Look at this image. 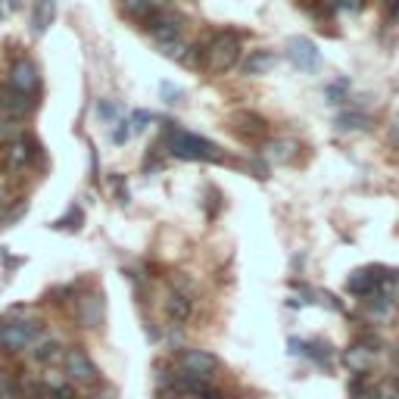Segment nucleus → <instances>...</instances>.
Returning <instances> with one entry per match:
<instances>
[{
	"label": "nucleus",
	"instance_id": "nucleus-1",
	"mask_svg": "<svg viewBox=\"0 0 399 399\" xmlns=\"http://www.w3.org/2000/svg\"><path fill=\"white\" fill-rule=\"evenodd\" d=\"M163 144L175 159H194V163H222L225 159L218 144L178 128V122H172V119H163Z\"/></svg>",
	"mask_w": 399,
	"mask_h": 399
},
{
	"label": "nucleus",
	"instance_id": "nucleus-2",
	"mask_svg": "<svg viewBox=\"0 0 399 399\" xmlns=\"http://www.w3.org/2000/svg\"><path fill=\"white\" fill-rule=\"evenodd\" d=\"M237 60H240V38L234 32H218L206 50V66L212 72H228L237 66Z\"/></svg>",
	"mask_w": 399,
	"mask_h": 399
},
{
	"label": "nucleus",
	"instance_id": "nucleus-3",
	"mask_svg": "<svg viewBox=\"0 0 399 399\" xmlns=\"http://www.w3.org/2000/svg\"><path fill=\"white\" fill-rule=\"evenodd\" d=\"M41 334V325H34V321H10V325H0V350L7 352V356H19L22 350L38 340Z\"/></svg>",
	"mask_w": 399,
	"mask_h": 399
},
{
	"label": "nucleus",
	"instance_id": "nucleus-4",
	"mask_svg": "<svg viewBox=\"0 0 399 399\" xmlns=\"http://www.w3.org/2000/svg\"><path fill=\"white\" fill-rule=\"evenodd\" d=\"M62 365H66V374L75 384H100V372H97V365L91 362V356L82 346H69L62 352Z\"/></svg>",
	"mask_w": 399,
	"mask_h": 399
},
{
	"label": "nucleus",
	"instance_id": "nucleus-5",
	"mask_svg": "<svg viewBox=\"0 0 399 399\" xmlns=\"http://www.w3.org/2000/svg\"><path fill=\"white\" fill-rule=\"evenodd\" d=\"M284 50H287V60H290L299 72H318V69H321V54H318V47L309 41V38H303V34L287 38Z\"/></svg>",
	"mask_w": 399,
	"mask_h": 399
},
{
	"label": "nucleus",
	"instance_id": "nucleus-6",
	"mask_svg": "<svg viewBox=\"0 0 399 399\" xmlns=\"http://www.w3.org/2000/svg\"><path fill=\"white\" fill-rule=\"evenodd\" d=\"M181 32H184V16H178V13H163V10H159V13L147 22V34L156 44L181 41Z\"/></svg>",
	"mask_w": 399,
	"mask_h": 399
},
{
	"label": "nucleus",
	"instance_id": "nucleus-7",
	"mask_svg": "<svg viewBox=\"0 0 399 399\" xmlns=\"http://www.w3.org/2000/svg\"><path fill=\"white\" fill-rule=\"evenodd\" d=\"M38 84H41V69L34 66L28 56H22V60H16L13 66H10V88L13 91L32 97L34 91H38Z\"/></svg>",
	"mask_w": 399,
	"mask_h": 399
},
{
	"label": "nucleus",
	"instance_id": "nucleus-8",
	"mask_svg": "<svg viewBox=\"0 0 399 399\" xmlns=\"http://www.w3.org/2000/svg\"><path fill=\"white\" fill-rule=\"evenodd\" d=\"M103 318H106V303H103L100 293H84L78 299V325L84 331H97L103 328Z\"/></svg>",
	"mask_w": 399,
	"mask_h": 399
},
{
	"label": "nucleus",
	"instance_id": "nucleus-9",
	"mask_svg": "<svg viewBox=\"0 0 399 399\" xmlns=\"http://www.w3.org/2000/svg\"><path fill=\"white\" fill-rule=\"evenodd\" d=\"M34 113V100L25 94H19V91L13 88H3L0 91V115L3 119H10V122H19V119H25V115Z\"/></svg>",
	"mask_w": 399,
	"mask_h": 399
},
{
	"label": "nucleus",
	"instance_id": "nucleus-10",
	"mask_svg": "<svg viewBox=\"0 0 399 399\" xmlns=\"http://www.w3.org/2000/svg\"><path fill=\"white\" fill-rule=\"evenodd\" d=\"M218 368V358L206 350H184L181 352V372L184 374H194V378L206 380L212 372Z\"/></svg>",
	"mask_w": 399,
	"mask_h": 399
},
{
	"label": "nucleus",
	"instance_id": "nucleus-11",
	"mask_svg": "<svg viewBox=\"0 0 399 399\" xmlns=\"http://www.w3.org/2000/svg\"><path fill=\"white\" fill-rule=\"evenodd\" d=\"M34 141L28 135H19L13 144H10V150H7V172L10 175H19V172H25L28 166H32V159H34Z\"/></svg>",
	"mask_w": 399,
	"mask_h": 399
},
{
	"label": "nucleus",
	"instance_id": "nucleus-12",
	"mask_svg": "<svg viewBox=\"0 0 399 399\" xmlns=\"http://www.w3.org/2000/svg\"><path fill=\"white\" fill-rule=\"evenodd\" d=\"M190 315H194V297H190V293L172 290L169 299H166V318H169L175 328H184L190 321Z\"/></svg>",
	"mask_w": 399,
	"mask_h": 399
},
{
	"label": "nucleus",
	"instance_id": "nucleus-13",
	"mask_svg": "<svg viewBox=\"0 0 399 399\" xmlns=\"http://www.w3.org/2000/svg\"><path fill=\"white\" fill-rule=\"evenodd\" d=\"M350 293L352 297H362V299H372L378 297L380 290V275H374V269H358L350 275Z\"/></svg>",
	"mask_w": 399,
	"mask_h": 399
},
{
	"label": "nucleus",
	"instance_id": "nucleus-14",
	"mask_svg": "<svg viewBox=\"0 0 399 399\" xmlns=\"http://www.w3.org/2000/svg\"><path fill=\"white\" fill-rule=\"evenodd\" d=\"M163 7H166V0H119V10H122L131 22H144V25H147Z\"/></svg>",
	"mask_w": 399,
	"mask_h": 399
},
{
	"label": "nucleus",
	"instance_id": "nucleus-15",
	"mask_svg": "<svg viewBox=\"0 0 399 399\" xmlns=\"http://www.w3.org/2000/svg\"><path fill=\"white\" fill-rule=\"evenodd\" d=\"M362 315L372 321V325H390L396 318V299L393 297H372L362 309Z\"/></svg>",
	"mask_w": 399,
	"mask_h": 399
},
{
	"label": "nucleus",
	"instance_id": "nucleus-16",
	"mask_svg": "<svg viewBox=\"0 0 399 399\" xmlns=\"http://www.w3.org/2000/svg\"><path fill=\"white\" fill-rule=\"evenodd\" d=\"M374 356H378V352H372L365 343H356V346H350V350H346L343 365L350 368L352 374H365L368 368L374 365Z\"/></svg>",
	"mask_w": 399,
	"mask_h": 399
},
{
	"label": "nucleus",
	"instance_id": "nucleus-17",
	"mask_svg": "<svg viewBox=\"0 0 399 399\" xmlns=\"http://www.w3.org/2000/svg\"><path fill=\"white\" fill-rule=\"evenodd\" d=\"M234 135H240V137H259V135H265V119L262 115H256V113H240L234 115Z\"/></svg>",
	"mask_w": 399,
	"mask_h": 399
},
{
	"label": "nucleus",
	"instance_id": "nucleus-18",
	"mask_svg": "<svg viewBox=\"0 0 399 399\" xmlns=\"http://www.w3.org/2000/svg\"><path fill=\"white\" fill-rule=\"evenodd\" d=\"M32 358L38 365H54L62 358V343L60 340H34V350H32Z\"/></svg>",
	"mask_w": 399,
	"mask_h": 399
},
{
	"label": "nucleus",
	"instance_id": "nucleus-19",
	"mask_svg": "<svg viewBox=\"0 0 399 399\" xmlns=\"http://www.w3.org/2000/svg\"><path fill=\"white\" fill-rule=\"evenodd\" d=\"M56 19V0H38L34 7V22H32V32L34 34H44Z\"/></svg>",
	"mask_w": 399,
	"mask_h": 399
},
{
	"label": "nucleus",
	"instance_id": "nucleus-20",
	"mask_svg": "<svg viewBox=\"0 0 399 399\" xmlns=\"http://www.w3.org/2000/svg\"><path fill=\"white\" fill-rule=\"evenodd\" d=\"M275 62H277L275 54H269V50H259V54H253L250 60L240 66V72H244V75H262V72H271V69H275Z\"/></svg>",
	"mask_w": 399,
	"mask_h": 399
},
{
	"label": "nucleus",
	"instance_id": "nucleus-21",
	"mask_svg": "<svg viewBox=\"0 0 399 399\" xmlns=\"http://www.w3.org/2000/svg\"><path fill=\"white\" fill-rule=\"evenodd\" d=\"M262 153L271 163H287V159H293V153H297V144L293 141H269Z\"/></svg>",
	"mask_w": 399,
	"mask_h": 399
},
{
	"label": "nucleus",
	"instance_id": "nucleus-22",
	"mask_svg": "<svg viewBox=\"0 0 399 399\" xmlns=\"http://www.w3.org/2000/svg\"><path fill=\"white\" fill-rule=\"evenodd\" d=\"M334 128L340 131H358V128H368V115L362 113H337V119H334Z\"/></svg>",
	"mask_w": 399,
	"mask_h": 399
},
{
	"label": "nucleus",
	"instance_id": "nucleus-23",
	"mask_svg": "<svg viewBox=\"0 0 399 399\" xmlns=\"http://www.w3.org/2000/svg\"><path fill=\"white\" fill-rule=\"evenodd\" d=\"M19 396L22 399H47L50 393H47V387L41 384V378L34 380V378H22L19 380Z\"/></svg>",
	"mask_w": 399,
	"mask_h": 399
},
{
	"label": "nucleus",
	"instance_id": "nucleus-24",
	"mask_svg": "<svg viewBox=\"0 0 399 399\" xmlns=\"http://www.w3.org/2000/svg\"><path fill=\"white\" fill-rule=\"evenodd\" d=\"M82 222H84V216H82V209H78V206H72V209H69V216H62V218H56L54 222V228L56 231H78L82 228Z\"/></svg>",
	"mask_w": 399,
	"mask_h": 399
},
{
	"label": "nucleus",
	"instance_id": "nucleus-25",
	"mask_svg": "<svg viewBox=\"0 0 399 399\" xmlns=\"http://www.w3.org/2000/svg\"><path fill=\"white\" fill-rule=\"evenodd\" d=\"M16 137H19L16 122H10V119H3V115H0V147H10Z\"/></svg>",
	"mask_w": 399,
	"mask_h": 399
},
{
	"label": "nucleus",
	"instance_id": "nucleus-26",
	"mask_svg": "<svg viewBox=\"0 0 399 399\" xmlns=\"http://www.w3.org/2000/svg\"><path fill=\"white\" fill-rule=\"evenodd\" d=\"M150 122H153V115H150L147 109H137V113H131V119H128V128H131V131H137V135H141V131L147 128Z\"/></svg>",
	"mask_w": 399,
	"mask_h": 399
},
{
	"label": "nucleus",
	"instance_id": "nucleus-27",
	"mask_svg": "<svg viewBox=\"0 0 399 399\" xmlns=\"http://www.w3.org/2000/svg\"><path fill=\"white\" fill-rule=\"evenodd\" d=\"M203 60H206V50L200 47V44H190V47L184 50V56H181L184 66H200Z\"/></svg>",
	"mask_w": 399,
	"mask_h": 399
},
{
	"label": "nucleus",
	"instance_id": "nucleus-28",
	"mask_svg": "<svg viewBox=\"0 0 399 399\" xmlns=\"http://www.w3.org/2000/svg\"><path fill=\"white\" fill-rule=\"evenodd\" d=\"M97 113H100L103 122H113V119H119V113H122V109H119V103L100 100V103H97Z\"/></svg>",
	"mask_w": 399,
	"mask_h": 399
},
{
	"label": "nucleus",
	"instance_id": "nucleus-29",
	"mask_svg": "<svg viewBox=\"0 0 399 399\" xmlns=\"http://www.w3.org/2000/svg\"><path fill=\"white\" fill-rule=\"evenodd\" d=\"M184 41H172V44H159V54L163 56H169V60H178L181 62V56H184Z\"/></svg>",
	"mask_w": 399,
	"mask_h": 399
},
{
	"label": "nucleus",
	"instance_id": "nucleus-30",
	"mask_svg": "<svg viewBox=\"0 0 399 399\" xmlns=\"http://www.w3.org/2000/svg\"><path fill=\"white\" fill-rule=\"evenodd\" d=\"M346 88H350V78H340V84H328V103H340L346 94Z\"/></svg>",
	"mask_w": 399,
	"mask_h": 399
},
{
	"label": "nucleus",
	"instance_id": "nucleus-31",
	"mask_svg": "<svg viewBox=\"0 0 399 399\" xmlns=\"http://www.w3.org/2000/svg\"><path fill=\"white\" fill-rule=\"evenodd\" d=\"M334 7L343 10V13H362L365 0H334Z\"/></svg>",
	"mask_w": 399,
	"mask_h": 399
},
{
	"label": "nucleus",
	"instance_id": "nucleus-32",
	"mask_svg": "<svg viewBox=\"0 0 399 399\" xmlns=\"http://www.w3.org/2000/svg\"><path fill=\"white\" fill-rule=\"evenodd\" d=\"M128 135H131L128 122H115V131H113V144H125V141H128Z\"/></svg>",
	"mask_w": 399,
	"mask_h": 399
},
{
	"label": "nucleus",
	"instance_id": "nucleus-33",
	"mask_svg": "<svg viewBox=\"0 0 399 399\" xmlns=\"http://www.w3.org/2000/svg\"><path fill=\"white\" fill-rule=\"evenodd\" d=\"M75 396H78V393H75V387L72 384H62L60 390H54L47 399H75Z\"/></svg>",
	"mask_w": 399,
	"mask_h": 399
},
{
	"label": "nucleus",
	"instance_id": "nucleus-34",
	"mask_svg": "<svg viewBox=\"0 0 399 399\" xmlns=\"http://www.w3.org/2000/svg\"><path fill=\"white\" fill-rule=\"evenodd\" d=\"M178 94H181V91H178L175 84H169V82L163 84V97H166V103H175V100H178Z\"/></svg>",
	"mask_w": 399,
	"mask_h": 399
},
{
	"label": "nucleus",
	"instance_id": "nucleus-35",
	"mask_svg": "<svg viewBox=\"0 0 399 399\" xmlns=\"http://www.w3.org/2000/svg\"><path fill=\"white\" fill-rule=\"evenodd\" d=\"M362 399H396L393 393H387V390H365V396Z\"/></svg>",
	"mask_w": 399,
	"mask_h": 399
},
{
	"label": "nucleus",
	"instance_id": "nucleus-36",
	"mask_svg": "<svg viewBox=\"0 0 399 399\" xmlns=\"http://www.w3.org/2000/svg\"><path fill=\"white\" fill-rule=\"evenodd\" d=\"M250 169H253V175H256V178H262V181H265V178H269V169H265L262 163H253Z\"/></svg>",
	"mask_w": 399,
	"mask_h": 399
},
{
	"label": "nucleus",
	"instance_id": "nucleus-37",
	"mask_svg": "<svg viewBox=\"0 0 399 399\" xmlns=\"http://www.w3.org/2000/svg\"><path fill=\"white\" fill-rule=\"evenodd\" d=\"M390 393H393V396H396V399H399V374H396V378H393V380H390Z\"/></svg>",
	"mask_w": 399,
	"mask_h": 399
},
{
	"label": "nucleus",
	"instance_id": "nucleus-38",
	"mask_svg": "<svg viewBox=\"0 0 399 399\" xmlns=\"http://www.w3.org/2000/svg\"><path fill=\"white\" fill-rule=\"evenodd\" d=\"M200 399H225V396H222V393H216V390H206Z\"/></svg>",
	"mask_w": 399,
	"mask_h": 399
},
{
	"label": "nucleus",
	"instance_id": "nucleus-39",
	"mask_svg": "<svg viewBox=\"0 0 399 399\" xmlns=\"http://www.w3.org/2000/svg\"><path fill=\"white\" fill-rule=\"evenodd\" d=\"M75 399H91V396H75Z\"/></svg>",
	"mask_w": 399,
	"mask_h": 399
},
{
	"label": "nucleus",
	"instance_id": "nucleus-40",
	"mask_svg": "<svg viewBox=\"0 0 399 399\" xmlns=\"http://www.w3.org/2000/svg\"><path fill=\"white\" fill-rule=\"evenodd\" d=\"M0 19H3V10H0Z\"/></svg>",
	"mask_w": 399,
	"mask_h": 399
}]
</instances>
